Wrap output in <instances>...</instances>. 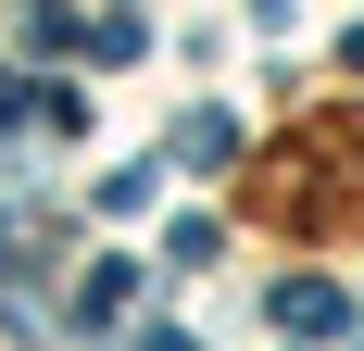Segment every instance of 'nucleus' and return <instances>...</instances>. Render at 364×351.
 Returning <instances> with one entry per match:
<instances>
[{
    "label": "nucleus",
    "instance_id": "nucleus-3",
    "mask_svg": "<svg viewBox=\"0 0 364 351\" xmlns=\"http://www.w3.org/2000/svg\"><path fill=\"white\" fill-rule=\"evenodd\" d=\"M226 139H239L226 113H188V126H176V151H188V163H226Z\"/></svg>",
    "mask_w": 364,
    "mask_h": 351
},
{
    "label": "nucleus",
    "instance_id": "nucleus-2",
    "mask_svg": "<svg viewBox=\"0 0 364 351\" xmlns=\"http://www.w3.org/2000/svg\"><path fill=\"white\" fill-rule=\"evenodd\" d=\"M277 314H289L301 339H327V326H339V288H277Z\"/></svg>",
    "mask_w": 364,
    "mask_h": 351
},
{
    "label": "nucleus",
    "instance_id": "nucleus-1",
    "mask_svg": "<svg viewBox=\"0 0 364 351\" xmlns=\"http://www.w3.org/2000/svg\"><path fill=\"white\" fill-rule=\"evenodd\" d=\"M126 301H139V276H126V264H101V276H88V301H75V326H113Z\"/></svg>",
    "mask_w": 364,
    "mask_h": 351
}]
</instances>
